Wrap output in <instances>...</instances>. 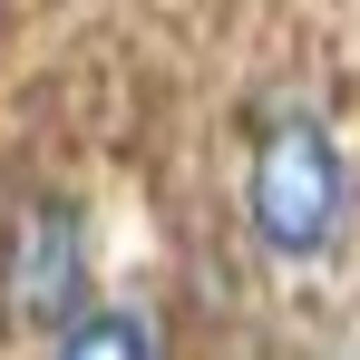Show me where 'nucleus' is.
<instances>
[{"label": "nucleus", "mask_w": 360, "mask_h": 360, "mask_svg": "<svg viewBox=\"0 0 360 360\" xmlns=\"http://www.w3.org/2000/svg\"><path fill=\"white\" fill-rule=\"evenodd\" d=\"M243 214H253V243L273 263H321L341 243V224H351V166H341V136L311 108H273L253 127Z\"/></svg>", "instance_id": "obj_1"}, {"label": "nucleus", "mask_w": 360, "mask_h": 360, "mask_svg": "<svg viewBox=\"0 0 360 360\" xmlns=\"http://www.w3.org/2000/svg\"><path fill=\"white\" fill-rule=\"evenodd\" d=\"M0 283H10V311L30 331H59L68 311H88V205L30 195L0 234Z\"/></svg>", "instance_id": "obj_2"}, {"label": "nucleus", "mask_w": 360, "mask_h": 360, "mask_svg": "<svg viewBox=\"0 0 360 360\" xmlns=\"http://www.w3.org/2000/svg\"><path fill=\"white\" fill-rule=\"evenodd\" d=\"M49 360H166L156 351V321L146 311H68L59 331H49Z\"/></svg>", "instance_id": "obj_3"}]
</instances>
